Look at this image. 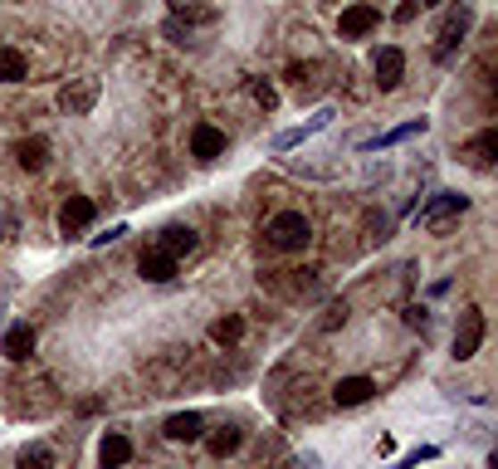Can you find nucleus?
I'll list each match as a JSON object with an SVG mask.
<instances>
[{"label": "nucleus", "mask_w": 498, "mask_h": 469, "mask_svg": "<svg viewBox=\"0 0 498 469\" xmlns=\"http://www.w3.org/2000/svg\"><path fill=\"white\" fill-rule=\"evenodd\" d=\"M15 235V221H10V215H0V239H10Z\"/></svg>", "instance_id": "cd10ccee"}, {"label": "nucleus", "mask_w": 498, "mask_h": 469, "mask_svg": "<svg viewBox=\"0 0 498 469\" xmlns=\"http://www.w3.org/2000/svg\"><path fill=\"white\" fill-rule=\"evenodd\" d=\"M93 103H98V79H69L64 88H59V108H64L69 118H88Z\"/></svg>", "instance_id": "f03ea898"}, {"label": "nucleus", "mask_w": 498, "mask_h": 469, "mask_svg": "<svg viewBox=\"0 0 498 469\" xmlns=\"http://www.w3.org/2000/svg\"><path fill=\"white\" fill-rule=\"evenodd\" d=\"M25 74H29V59L20 54V49L0 45V83H20Z\"/></svg>", "instance_id": "6ab92c4d"}, {"label": "nucleus", "mask_w": 498, "mask_h": 469, "mask_svg": "<svg viewBox=\"0 0 498 469\" xmlns=\"http://www.w3.org/2000/svg\"><path fill=\"white\" fill-rule=\"evenodd\" d=\"M20 469H54V450L49 445H25L20 450Z\"/></svg>", "instance_id": "4be33fe9"}, {"label": "nucleus", "mask_w": 498, "mask_h": 469, "mask_svg": "<svg viewBox=\"0 0 498 469\" xmlns=\"http://www.w3.org/2000/svg\"><path fill=\"white\" fill-rule=\"evenodd\" d=\"M0 352H5L10 362H25L29 352H35V328H29V322H15V328L5 332V342H0Z\"/></svg>", "instance_id": "2eb2a0df"}, {"label": "nucleus", "mask_w": 498, "mask_h": 469, "mask_svg": "<svg viewBox=\"0 0 498 469\" xmlns=\"http://www.w3.org/2000/svg\"><path fill=\"white\" fill-rule=\"evenodd\" d=\"M171 20H186V29H191V25H211L215 10L211 5H195V0H176V15Z\"/></svg>", "instance_id": "aec40b11"}, {"label": "nucleus", "mask_w": 498, "mask_h": 469, "mask_svg": "<svg viewBox=\"0 0 498 469\" xmlns=\"http://www.w3.org/2000/svg\"><path fill=\"white\" fill-rule=\"evenodd\" d=\"M195 245H201V239H195V230H186V225H166V230H162V239H157V249H166V255H171V259L191 255Z\"/></svg>", "instance_id": "dca6fc26"}, {"label": "nucleus", "mask_w": 498, "mask_h": 469, "mask_svg": "<svg viewBox=\"0 0 498 469\" xmlns=\"http://www.w3.org/2000/svg\"><path fill=\"white\" fill-rule=\"evenodd\" d=\"M137 269H142V279H147V284H171V279H176V259L166 255V249H147Z\"/></svg>", "instance_id": "9b49d317"}, {"label": "nucleus", "mask_w": 498, "mask_h": 469, "mask_svg": "<svg viewBox=\"0 0 498 469\" xmlns=\"http://www.w3.org/2000/svg\"><path fill=\"white\" fill-rule=\"evenodd\" d=\"M201 431H205V421L195 411H181V415H171V421H166V440H176V445L201 440Z\"/></svg>", "instance_id": "4468645a"}, {"label": "nucleus", "mask_w": 498, "mask_h": 469, "mask_svg": "<svg viewBox=\"0 0 498 469\" xmlns=\"http://www.w3.org/2000/svg\"><path fill=\"white\" fill-rule=\"evenodd\" d=\"M15 162L25 166V172H45V162H49V142H45V138H25V142H15Z\"/></svg>", "instance_id": "f3484780"}, {"label": "nucleus", "mask_w": 498, "mask_h": 469, "mask_svg": "<svg viewBox=\"0 0 498 469\" xmlns=\"http://www.w3.org/2000/svg\"><path fill=\"white\" fill-rule=\"evenodd\" d=\"M401 74H406V54H401V49H377V83L381 88H396L401 83Z\"/></svg>", "instance_id": "f8f14e48"}, {"label": "nucleus", "mask_w": 498, "mask_h": 469, "mask_svg": "<svg viewBox=\"0 0 498 469\" xmlns=\"http://www.w3.org/2000/svg\"><path fill=\"white\" fill-rule=\"evenodd\" d=\"M128 460H132V440L122 431H108V435H103V445H98V465L103 469H122Z\"/></svg>", "instance_id": "1a4fd4ad"}, {"label": "nucleus", "mask_w": 498, "mask_h": 469, "mask_svg": "<svg viewBox=\"0 0 498 469\" xmlns=\"http://www.w3.org/2000/svg\"><path fill=\"white\" fill-rule=\"evenodd\" d=\"M93 215H98V211H93L88 196H69V201L59 205V230H64V235H83L93 225Z\"/></svg>", "instance_id": "0eeeda50"}, {"label": "nucleus", "mask_w": 498, "mask_h": 469, "mask_svg": "<svg viewBox=\"0 0 498 469\" xmlns=\"http://www.w3.org/2000/svg\"><path fill=\"white\" fill-rule=\"evenodd\" d=\"M377 25H381L377 5H347V10L337 15V35H342V39H361V35H371Z\"/></svg>", "instance_id": "423d86ee"}, {"label": "nucleus", "mask_w": 498, "mask_h": 469, "mask_svg": "<svg viewBox=\"0 0 498 469\" xmlns=\"http://www.w3.org/2000/svg\"><path fill=\"white\" fill-rule=\"evenodd\" d=\"M415 15H420V0H401V10H396V20H401V25H411Z\"/></svg>", "instance_id": "a878e982"}, {"label": "nucleus", "mask_w": 498, "mask_h": 469, "mask_svg": "<svg viewBox=\"0 0 498 469\" xmlns=\"http://www.w3.org/2000/svg\"><path fill=\"white\" fill-rule=\"evenodd\" d=\"M240 445H245V435L235 431V425H225V431H215V435H211V455H215V460H225V455H235V450H240Z\"/></svg>", "instance_id": "412c9836"}, {"label": "nucleus", "mask_w": 498, "mask_h": 469, "mask_svg": "<svg viewBox=\"0 0 498 469\" xmlns=\"http://www.w3.org/2000/svg\"><path fill=\"white\" fill-rule=\"evenodd\" d=\"M264 235L274 249H303L308 239H313V225H308L303 211H278L274 221L264 225Z\"/></svg>", "instance_id": "f257e3e1"}, {"label": "nucleus", "mask_w": 498, "mask_h": 469, "mask_svg": "<svg viewBox=\"0 0 498 469\" xmlns=\"http://www.w3.org/2000/svg\"><path fill=\"white\" fill-rule=\"evenodd\" d=\"M240 338H245V318H240V313H225V318L211 328V342H215V348H235Z\"/></svg>", "instance_id": "a211bd4d"}, {"label": "nucleus", "mask_w": 498, "mask_h": 469, "mask_svg": "<svg viewBox=\"0 0 498 469\" xmlns=\"http://www.w3.org/2000/svg\"><path fill=\"white\" fill-rule=\"evenodd\" d=\"M288 79H294V83H298V88H303V83H308V79H313V64H294V69H288Z\"/></svg>", "instance_id": "bb28decb"}, {"label": "nucleus", "mask_w": 498, "mask_h": 469, "mask_svg": "<svg viewBox=\"0 0 498 469\" xmlns=\"http://www.w3.org/2000/svg\"><path fill=\"white\" fill-rule=\"evenodd\" d=\"M425 5H440V0H420V10H425Z\"/></svg>", "instance_id": "c85d7f7f"}, {"label": "nucleus", "mask_w": 498, "mask_h": 469, "mask_svg": "<svg viewBox=\"0 0 498 469\" xmlns=\"http://www.w3.org/2000/svg\"><path fill=\"white\" fill-rule=\"evenodd\" d=\"M494 152H498V132H494V128H484L479 138H474L460 156L474 166V172H494Z\"/></svg>", "instance_id": "6e6552de"}, {"label": "nucleus", "mask_w": 498, "mask_h": 469, "mask_svg": "<svg viewBox=\"0 0 498 469\" xmlns=\"http://www.w3.org/2000/svg\"><path fill=\"white\" fill-rule=\"evenodd\" d=\"M191 152L201 156V162H215V156L225 152V132L211 128V122H201V128L191 132Z\"/></svg>", "instance_id": "ddd939ff"}, {"label": "nucleus", "mask_w": 498, "mask_h": 469, "mask_svg": "<svg viewBox=\"0 0 498 469\" xmlns=\"http://www.w3.org/2000/svg\"><path fill=\"white\" fill-rule=\"evenodd\" d=\"M464 205H469V201H464V196H454V191H440V196H435V201L420 211V225H425V230H444V225H450L454 215H464Z\"/></svg>", "instance_id": "20e7f679"}, {"label": "nucleus", "mask_w": 498, "mask_h": 469, "mask_svg": "<svg viewBox=\"0 0 498 469\" xmlns=\"http://www.w3.org/2000/svg\"><path fill=\"white\" fill-rule=\"evenodd\" d=\"M377 396V381L371 377H342L337 387H332V401L337 406H361V401H371Z\"/></svg>", "instance_id": "9d476101"}, {"label": "nucleus", "mask_w": 498, "mask_h": 469, "mask_svg": "<svg viewBox=\"0 0 498 469\" xmlns=\"http://www.w3.org/2000/svg\"><path fill=\"white\" fill-rule=\"evenodd\" d=\"M328 118H332V113H318V118H313V122H308V128H298V132H284V138H278V147H294V142H303V138H308V132L328 128Z\"/></svg>", "instance_id": "5701e85b"}, {"label": "nucleus", "mask_w": 498, "mask_h": 469, "mask_svg": "<svg viewBox=\"0 0 498 469\" xmlns=\"http://www.w3.org/2000/svg\"><path fill=\"white\" fill-rule=\"evenodd\" d=\"M342 322H347V304H328V313H323V332L342 328Z\"/></svg>", "instance_id": "393cba45"}, {"label": "nucleus", "mask_w": 498, "mask_h": 469, "mask_svg": "<svg viewBox=\"0 0 498 469\" xmlns=\"http://www.w3.org/2000/svg\"><path fill=\"white\" fill-rule=\"evenodd\" d=\"M484 342V308H464L460 313V328H454V357L469 362Z\"/></svg>", "instance_id": "7ed1b4c3"}, {"label": "nucleus", "mask_w": 498, "mask_h": 469, "mask_svg": "<svg viewBox=\"0 0 498 469\" xmlns=\"http://www.w3.org/2000/svg\"><path fill=\"white\" fill-rule=\"evenodd\" d=\"M474 25V10L469 5H454L450 15H444V25H440V64H450L454 59V45L464 39V29Z\"/></svg>", "instance_id": "39448f33"}, {"label": "nucleus", "mask_w": 498, "mask_h": 469, "mask_svg": "<svg viewBox=\"0 0 498 469\" xmlns=\"http://www.w3.org/2000/svg\"><path fill=\"white\" fill-rule=\"evenodd\" d=\"M249 93H254V103H259V108H274V103H278L274 83H264V79H254V83H249Z\"/></svg>", "instance_id": "b1692460"}]
</instances>
